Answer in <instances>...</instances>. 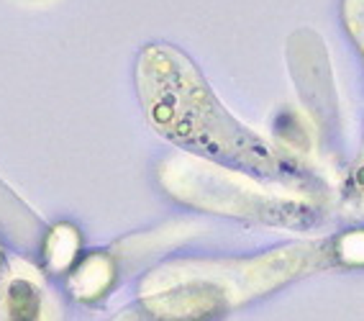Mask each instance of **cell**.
Masks as SVG:
<instances>
[{
    "mask_svg": "<svg viewBox=\"0 0 364 321\" xmlns=\"http://www.w3.org/2000/svg\"><path fill=\"white\" fill-rule=\"evenodd\" d=\"M141 88L151 121L167 137L205 149L221 159L247 164L252 170H280L277 159L264 149V144L236 126L210 98V93L182 57L162 49L146 54Z\"/></svg>",
    "mask_w": 364,
    "mask_h": 321,
    "instance_id": "obj_1",
    "label": "cell"
},
{
    "mask_svg": "<svg viewBox=\"0 0 364 321\" xmlns=\"http://www.w3.org/2000/svg\"><path fill=\"white\" fill-rule=\"evenodd\" d=\"M11 316H14V321H36L39 295L31 288V283H14V288H11Z\"/></svg>",
    "mask_w": 364,
    "mask_h": 321,
    "instance_id": "obj_2",
    "label": "cell"
},
{
    "mask_svg": "<svg viewBox=\"0 0 364 321\" xmlns=\"http://www.w3.org/2000/svg\"><path fill=\"white\" fill-rule=\"evenodd\" d=\"M357 8H359V6H357ZM351 21L357 23V26H354V28H357L359 36H364V11H362V8H359V14L354 16V19H351ZM359 41H362V44H364V39H359Z\"/></svg>",
    "mask_w": 364,
    "mask_h": 321,
    "instance_id": "obj_3",
    "label": "cell"
}]
</instances>
